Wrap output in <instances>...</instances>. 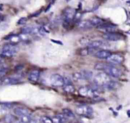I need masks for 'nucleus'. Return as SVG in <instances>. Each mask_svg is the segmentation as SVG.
<instances>
[{
	"label": "nucleus",
	"instance_id": "obj_1",
	"mask_svg": "<svg viewBox=\"0 0 130 123\" xmlns=\"http://www.w3.org/2000/svg\"><path fill=\"white\" fill-rule=\"evenodd\" d=\"M76 12L75 9L71 7H68L64 9L63 11V25L65 28H67L70 24L74 21V19Z\"/></svg>",
	"mask_w": 130,
	"mask_h": 123
},
{
	"label": "nucleus",
	"instance_id": "obj_2",
	"mask_svg": "<svg viewBox=\"0 0 130 123\" xmlns=\"http://www.w3.org/2000/svg\"><path fill=\"white\" fill-rule=\"evenodd\" d=\"M102 71L110 77L119 78L122 75V71L111 64H104Z\"/></svg>",
	"mask_w": 130,
	"mask_h": 123
},
{
	"label": "nucleus",
	"instance_id": "obj_3",
	"mask_svg": "<svg viewBox=\"0 0 130 123\" xmlns=\"http://www.w3.org/2000/svg\"><path fill=\"white\" fill-rule=\"evenodd\" d=\"M78 92L79 94L83 97L94 98L99 96V91L88 86H83L80 87Z\"/></svg>",
	"mask_w": 130,
	"mask_h": 123
},
{
	"label": "nucleus",
	"instance_id": "obj_4",
	"mask_svg": "<svg viewBox=\"0 0 130 123\" xmlns=\"http://www.w3.org/2000/svg\"><path fill=\"white\" fill-rule=\"evenodd\" d=\"M19 50V48L14 44H7L2 49V55L3 57H12L15 55Z\"/></svg>",
	"mask_w": 130,
	"mask_h": 123
},
{
	"label": "nucleus",
	"instance_id": "obj_5",
	"mask_svg": "<svg viewBox=\"0 0 130 123\" xmlns=\"http://www.w3.org/2000/svg\"><path fill=\"white\" fill-rule=\"evenodd\" d=\"M111 80L110 77L103 72L96 75L94 77L93 82L97 86L103 87Z\"/></svg>",
	"mask_w": 130,
	"mask_h": 123
},
{
	"label": "nucleus",
	"instance_id": "obj_6",
	"mask_svg": "<svg viewBox=\"0 0 130 123\" xmlns=\"http://www.w3.org/2000/svg\"><path fill=\"white\" fill-rule=\"evenodd\" d=\"M75 112L77 114L82 116H89L93 112V109L91 107L87 105H81L76 107Z\"/></svg>",
	"mask_w": 130,
	"mask_h": 123
},
{
	"label": "nucleus",
	"instance_id": "obj_7",
	"mask_svg": "<svg viewBox=\"0 0 130 123\" xmlns=\"http://www.w3.org/2000/svg\"><path fill=\"white\" fill-rule=\"evenodd\" d=\"M50 81L54 87H61L64 85L63 77L58 74H54L50 77Z\"/></svg>",
	"mask_w": 130,
	"mask_h": 123
},
{
	"label": "nucleus",
	"instance_id": "obj_8",
	"mask_svg": "<svg viewBox=\"0 0 130 123\" xmlns=\"http://www.w3.org/2000/svg\"><path fill=\"white\" fill-rule=\"evenodd\" d=\"M107 62L112 65L120 64L123 61V57L118 54H111L107 59Z\"/></svg>",
	"mask_w": 130,
	"mask_h": 123
},
{
	"label": "nucleus",
	"instance_id": "obj_9",
	"mask_svg": "<svg viewBox=\"0 0 130 123\" xmlns=\"http://www.w3.org/2000/svg\"><path fill=\"white\" fill-rule=\"evenodd\" d=\"M102 37L106 40L110 41H116L121 39L122 36L118 33L116 32H110L104 33Z\"/></svg>",
	"mask_w": 130,
	"mask_h": 123
},
{
	"label": "nucleus",
	"instance_id": "obj_10",
	"mask_svg": "<svg viewBox=\"0 0 130 123\" xmlns=\"http://www.w3.org/2000/svg\"><path fill=\"white\" fill-rule=\"evenodd\" d=\"M98 28L100 30L105 31V33H110V32H114L115 26V25L112 24L108 23H103L102 24L97 26Z\"/></svg>",
	"mask_w": 130,
	"mask_h": 123
},
{
	"label": "nucleus",
	"instance_id": "obj_11",
	"mask_svg": "<svg viewBox=\"0 0 130 123\" xmlns=\"http://www.w3.org/2000/svg\"><path fill=\"white\" fill-rule=\"evenodd\" d=\"M111 54L110 51L103 49L96 51L94 54V56L100 59H107Z\"/></svg>",
	"mask_w": 130,
	"mask_h": 123
},
{
	"label": "nucleus",
	"instance_id": "obj_12",
	"mask_svg": "<svg viewBox=\"0 0 130 123\" xmlns=\"http://www.w3.org/2000/svg\"><path fill=\"white\" fill-rule=\"evenodd\" d=\"M20 82V78L14 77H8L4 78L2 81L3 85H10L17 84Z\"/></svg>",
	"mask_w": 130,
	"mask_h": 123
},
{
	"label": "nucleus",
	"instance_id": "obj_13",
	"mask_svg": "<svg viewBox=\"0 0 130 123\" xmlns=\"http://www.w3.org/2000/svg\"><path fill=\"white\" fill-rule=\"evenodd\" d=\"M39 28L35 26H26L21 29V33L24 35L37 34L39 32Z\"/></svg>",
	"mask_w": 130,
	"mask_h": 123
},
{
	"label": "nucleus",
	"instance_id": "obj_14",
	"mask_svg": "<svg viewBox=\"0 0 130 123\" xmlns=\"http://www.w3.org/2000/svg\"><path fill=\"white\" fill-rule=\"evenodd\" d=\"M40 76V72L38 70H34L31 71L28 75V79L29 81L34 82L38 81Z\"/></svg>",
	"mask_w": 130,
	"mask_h": 123
},
{
	"label": "nucleus",
	"instance_id": "obj_15",
	"mask_svg": "<svg viewBox=\"0 0 130 123\" xmlns=\"http://www.w3.org/2000/svg\"><path fill=\"white\" fill-rule=\"evenodd\" d=\"M105 45V43L101 40H94L91 42H90L88 44V48L90 49H98L101 47H102Z\"/></svg>",
	"mask_w": 130,
	"mask_h": 123
},
{
	"label": "nucleus",
	"instance_id": "obj_16",
	"mask_svg": "<svg viewBox=\"0 0 130 123\" xmlns=\"http://www.w3.org/2000/svg\"><path fill=\"white\" fill-rule=\"evenodd\" d=\"M51 119L53 123H64L67 119L62 114L55 115Z\"/></svg>",
	"mask_w": 130,
	"mask_h": 123
},
{
	"label": "nucleus",
	"instance_id": "obj_17",
	"mask_svg": "<svg viewBox=\"0 0 130 123\" xmlns=\"http://www.w3.org/2000/svg\"><path fill=\"white\" fill-rule=\"evenodd\" d=\"M78 26L79 28L82 29H87L92 27L90 21L88 20H83L78 23Z\"/></svg>",
	"mask_w": 130,
	"mask_h": 123
},
{
	"label": "nucleus",
	"instance_id": "obj_18",
	"mask_svg": "<svg viewBox=\"0 0 130 123\" xmlns=\"http://www.w3.org/2000/svg\"><path fill=\"white\" fill-rule=\"evenodd\" d=\"M118 87V82L111 80L103 87L108 90H113L117 88Z\"/></svg>",
	"mask_w": 130,
	"mask_h": 123
},
{
	"label": "nucleus",
	"instance_id": "obj_19",
	"mask_svg": "<svg viewBox=\"0 0 130 123\" xmlns=\"http://www.w3.org/2000/svg\"><path fill=\"white\" fill-rule=\"evenodd\" d=\"M14 112L16 115L18 116L19 117H20L21 115L29 113L27 109L21 107H17L15 108L14 109Z\"/></svg>",
	"mask_w": 130,
	"mask_h": 123
},
{
	"label": "nucleus",
	"instance_id": "obj_20",
	"mask_svg": "<svg viewBox=\"0 0 130 123\" xmlns=\"http://www.w3.org/2000/svg\"><path fill=\"white\" fill-rule=\"evenodd\" d=\"M82 80H89L92 77V73L88 70H82L80 72Z\"/></svg>",
	"mask_w": 130,
	"mask_h": 123
},
{
	"label": "nucleus",
	"instance_id": "obj_21",
	"mask_svg": "<svg viewBox=\"0 0 130 123\" xmlns=\"http://www.w3.org/2000/svg\"><path fill=\"white\" fill-rule=\"evenodd\" d=\"M92 27L98 26L103 23V20L98 17H93L89 20Z\"/></svg>",
	"mask_w": 130,
	"mask_h": 123
},
{
	"label": "nucleus",
	"instance_id": "obj_22",
	"mask_svg": "<svg viewBox=\"0 0 130 123\" xmlns=\"http://www.w3.org/2000/svg\"><path fill=\"white\" fill-rule=\"evenodd\" d=\"M63 90L64 92L67 93H73L75 90V87L72 83L65 84L63 86Z\"/></svg>",
	"mask_w": 130,
	"mask_h": 123
},
{
	"label": "nucleus",
	"instance_id": "obj_23",
	"mask_svg": "<svg viewBox=\"0 0 130 123\" xmlns=\"http://www.w3.org/2000/svg\"><path fill=\"white\" fill-rule=\"evenodd\" d=\"M63 115L66 117V118H73L75 117V115L73 111L68 109V108H64L62 110Z\"/></svg>",
	"mask_w": 130,
	"mask_h": 123
},
{
	"label": "nucleus",
	"instance_id": "obj_24",
	"mask_svg": "<svg viewBox=\"0 0 130 123\" xmlns=\"http://www.w3.org/2000/svg\"><path fill=\"white\" fill-rule=\"evenodd\" d=\"M41 123H53L52 119L47 116H42L40 119Z\"/></svg>",
	"mask_w": 130,
	"mask_h": 123
},
{
	"label": "nucleus",
	"instance_id": "obj_25",
	"mask_svg": "<svg viewBox=\"0 0 130 123\" xmlns=\"http://www.w3.org/2000/svg\"><path fill=\"white\" fill-rule=\"evenodd\" d=\"M89 52L90 51L89 48H84L79 51V54L82 56H86L89 54Z\"/></svg>",
	"mask_w": 130,
	"mask_h": 123
},
{
	"label": "nucleus",
	"instance_id": "obj_26",
	"mask_svg": "<svg viewBox=\"0 0 130 123\" xmlns=\"http://www.w3.org/2000/svg\"><path fill=\"white\" fill-rule=\"evenodd\" d=\"M73 78L75 81L82 80L81 74L80 72H75L73 74Z\"/></svg>",
	"mask_w": 130,
	"mask_h": 123
},
{
	"label": "nucleus",
	"instance_id": "obj_27",
	"mask_svg": "<svg viewBox=\"0 0 130 123\" xmlns=\"http://www.w3.org/2000/svg\"><path fill=\"white\" fill-rule=\"evenodd\" d=\"M27 18L26 17H21L18 20L17 22V24L19 25H22L25 24L27 22Z\"/></svg>",
	"mask_w": 130,
	"mask_h": 123
},
{
	"label": "nucleus",
	"instance_id": "obj_28",
	"mask_svg": "<svg viewBox=\"0 0 130 123\" xmlns=\"http://www.w3.org/2000/svg\"><path fill=\"white\" fill-rule=\"evenodd\" d=\"M80 42L81 44H84V45H88V44H89V43L90 42L87 39H86V38H82L80 40Z\"/></svg>",
	"mask_w": 130,
	"mask_h": 123
},
{
	"label": "nucleus",
	"instance_id": "obj_29",
	"mask_svg": "<svg viewBox=\"0 0 130 123\" xmlns=\"http://www.w3.org/2000/svg\"><path fill=\"white\" fill-rule=\"evenodd\" d=\"M6 69H0V80L2 79L4 76L5 75L6 73Z\"/></svg>",
	"mask_w": 130,
	"mask_h": 123
},
{
	"label": "nucleus",
	"instance_id": "obj_30",
	"mask_svg": "<svg viewBox=\"0 0 130 123\" xmlns=\"http://www.w3.org/2000/svg\"><path fill=\"white\" fill-rule=\"evenodd\" d=\"M28 123H37V120L35 119L31 118V120H30Z\"/></svg>",
	"mask_w": 130,
	"mask_h": 123
},
{
	"label": "nucleus",
	"instance_id": "obj_31",
	"mask_svg": "<svg viewBox=\"0 0 130 123\" xmlns=\"http://www.w3.org/2000/svg\"><path fill=\"white\" fill-rule=\"evenodd\" d=\"M3 57V56L2 55H0V60H1V59Z\"/></svg>",
	"mask_w": 130,
	"mask_h": 123
},
{
	"label": "nucleus",
	"instance_id": "obj_32",
	"mask_svg": "<svg viewBox=\"0 0 130 123\" xmlns=\"http://www.w3.org/2000/svg\"><path fill=\"white\" fill-rule=\"evenodd\" d=\"M1 13H0V16H1Z\"/></svg>",
	"mask_w": 130,
	"mask_h": 123
}]
</instances>
